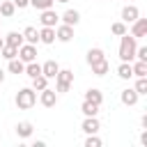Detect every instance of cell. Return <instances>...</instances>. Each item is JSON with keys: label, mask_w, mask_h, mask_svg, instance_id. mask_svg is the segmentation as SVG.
<instances>
[{"label": "cell", "mask_w": 147, "mask_h": 147, "mask_svg": "<svg viewBox=\"0 0 147 147\" xmlns=\"http://www.w3.org/2000/svg\"><path fill=\"white\" fill-rule=\"evenodd\" d=\"M44 87H48V78H46L44 74L34 76V78H32V90H34V92H41Z\"/></svg>", "instance_id": "26"}, {"label": "cell", "mask_w": 147, "mask_h": 147, "mask_svg": "<svg viewBox=\"0 0 147 147\" xmlns=\"http://www.w3.org/2000/svg\"><path fill=\"white\" fill-rule=\"evenodd\" d=\"M80 113H83L85 117H94V115L99 113V106H96V103H92V101H83V106H80Z\"/></svg>", "instance_id": "24"}, {"label": "cell", "mask_w": 147, "mask_h": 147, "mask_svg": "<svg viewBox=\"0 0 147 147\" xmlns=\"http://www.w3.org/2000/svg\"><path fill=\"white\" fill-rule=\"evenodd\" d=\"M131 69H133V76H136V78L147 76V62H142V60H136V62L131 64Z\"/></svg>", "instance_id": "23"}, {"label": "cell", "mask_w": 147, "mask_h": 147, "mask_svg": "<svg viewBox=\"0 0 147 147\" xmlns=\"http://www.w3.org/2000/svg\"><path fill=\"white\" fill-rule=\"evenodd\" d=\"M136 48H138V44H136V37L133 34H122V39H119V60L122 62H133L136 60Z\"/></svg>", "instance_id": "1"}, {"label": "cell", "mask_w": 147, "mask_h": 147, "mask_svg": "<svg viewBox=\"0 0 147 147\" xmlns=\"http://www.w3.org/2000/svg\"><path fill=\"white\" fill-rule=\"evenodd\" d=\"M138 16H140V11H138L136 5H126V7H122V21H124V23H133Z\"/></svg>", "instance_id": "12"}, {"label": "cell", "mask_w": 147, "mask_h": 147, "mask_svg": "<svg viewBox=\"0 0 147 147\" xmlns=\"http://www.w3.org/2000/svg\"><path fill=\"white\" fill-rule=\"evenodd\" d=\"M55 2H62V5H67V2H69V0H55Z\"/></svg>", "instance_id": "38"}, {"label": "cell", "mask_w": 147, "mask_h": 147, "mask_svg": "<svg viewBox=\"0 0 147 147\" xmlns=\"http://www.w3.org/2000/svg\"><path fill=\"white\" fill-rule=\"evenodd\" d=\"M39 41H41V44H53V41H55V28L41 25V30H39Z\"/></svg>", "instance_id": "15"}, {"label": "cell", "mask_w": 147, "mask_h": 147, "mask_svg": "<svg viewBox=\"0 0 147 147\" xmlns=\"http://www.w3.org/2000/svg\"><path fill=\"white\" fill-rule=\"evenodd\" d=\"M39 21H41V25H46V28H55V25L60 23V16H57V11H55L53 7H48V9H41Z\"/></svg>", "instance_id": "4"}, {"label": "cell", "mask_w": 147, "mask_h": 147, "mask_svg": "<svg viewBox=\"0 0 147 147\" xmlns=\"http://www.w3.org/2000/svg\"><path fill=\"white\" fill-rule=\"evenodd\" d=\"M140 124H142V129H147V115H142V117H140Z\"/></svg>", "instance_id": "36"}, {"label": "cell", "mask_w": 147, "mask_h": 147, "mask_svg": "<svg viewBox=\"0 0 147 147\" xmlns=\"http://www.w3.org/2000/svg\"><path fill=\"white\" fill-rule=\"evenodd\" d=\"M85 101H92V103L101 106V103H103V94H101V90H96V87H90V90L85 92Z\"/></svg>", "instance_id": "20"}, {"label": "cell", "mask_w": 147, "mask_h": 147, "mask_svg": "<svg viewBox=\"0 0 147 147\" xmlns=\"http://www.w3.org/2000/svg\"><path fill=\"white\" fill-rule=\"evenodd\" d=\"M90 67H92V74H94V76H106V74L110 71V64H108L106 57L99 60V62H94V64H90Z\"/></svg>", "instance_id": "16"}, {"label": "cell", "mask_w": 147, "mask_h": 147, "mask_svg": "<svg viewBox=\"0 0 147 147\" xmlns=\"http://www.w3.org/2000/svg\"><path fill=\"white\" fill-rule=\"evenodd\" d=\"M23 39H25V44H39V30L37 28H32V25H28L25 30H23Z\"/></svg>", "instance_id": "14"}, {"label": "cell", "mask_w": 147, "mask_h": 147, "mask_svg": "<svg viewBox=\"0 0 147 147\" xmlns=\"http://www.w3.org/2000/svg\"><path fill=\"white\" fill-rule=\"evenodd\" d=\"M74 83V71L71 69H60L55 76V92H69Z\"/></svg>", "instance_id": "3"}, {"label": "cell", "mask_w": 147, "mask_h": 147, "mask_svg": "<svg viewBox=\"0 0 147 147\" xmlns=\"http://www.w3.org/2000/svg\"><path fill=\"white\" fill-rule=\"evenodd\" d=\"M140 96L142 94H147V76H142V78H136V87H133Z\"/></svg>", "instance_id": "30"}, {"label": "cell", "mask_w": 147, "mask_h": 147, "mask_svg": "<svg viewBox=\"0 0 147 147\" xmlns=\"http://www.w3.org/2000/svg\"><path fill=\"white\" fill-rule=\"evenodd\" d=\"M23 74H25V76H30V78H34V76H39V74H41V64H39L37 60H32V62H25V69H23Z\"/></svg>", "instance_id": "21"}, {"label": "cell", "mask_w": 147, "mask_h": 147, "mask_svg": "<svg viewBox=\"0 0 147 147\" xmlns=\"http://www.w3.org/2000/svg\"><path fill=\"white\" fill-rule=\"evenodd\" d=\"M117 76H119L122 80H129V78H133L131 62H119V67H117Z\"/></svg>", "instance_id": "22"}, {"label": "cell", "mask_w": 147, "mask_h": 147, "mask_svg": "<svg viewBox=\"0 0 147 147\" xmlns=\"http://www.w3.org/2000/svg\"><path fill=\"white\" fill-rule=\"evenodd\" d=\"M16 108L18 110H30L34 103H37V92L32 90V87H21L18 92H16Z\"/></svg>", "instance_id": "2"}, {"label": "cell", "mask_w": 147, "mask_h": 147, "mask_svg": "<svg viewBox=\"0 0 147 147\" xmlns=\"http://www.w3.org/2000/svg\"><path fill=\"white\" fill-rule=\"evenodd\" d=\"M7 69H9V74H23V69H25V62L23 60H18V57H11V60H7Z\"/></svg>", "instance_id": "19"}, {"label": "cell", "mask_w": 147, "mask_h": 147, "mask_svg": "<svg viewBox=\"0 0 147 147\" xmlns=\"http://www.w3.org/2000/svg\"><path fill=\"white\" fill-rule=\"evenodd\" d=\"M60 21H62L64 25H71V28H74V25H78V21H80V14H78L76 9H67V11L60 16Z\"/></svg>", "instance_id": "13"}, {"label": "cell", "mask_w": 147, "mask_h": 147, "mask_svg": "<svg viewBox=\"0 0 147 147\" xmlns=\"http://www.w3.org/2000/svg\"><path fill=\"white\" fill-rule=\"evenodd\" d=\"M136 60L147 62V46H138V48H136Z\"/></svg>", "instance_id": "33"}, {"label": "cell", "mask_w": 147, "mask_h": 147, "mask_svg": "<svg viewBox=\"0 0 147 147\" xmlns=\"http://www.w3.org/2000/svg\"><path fill=\"white\" fill-rule=\"evenodd\" d=\"M55 39L57 41H62V44H67V41H71L74 39V28L71 25H55Z\"/></svg>", "instance_id": "7"}, {"label": "cell", "mask_w": 147, "mask_h": 147, "mask_svg": "<svg viewBox=\"0 0 147 147\" xmlns=\"http://www.w3.org/2000/svg\"><path fill=\"white\" fill-rule=\"evenodd\" d=\"M140 142L147 147V129H142V133H140Z\"/></svg>", "instance_id": "35"}, {"label": "cell", "mask_w": 147, "mask_h": 147, "mask_svg": "<svg viewBox=\"0 0 147 147\" xmlns=\"http://www.w3.org/2000/svg\"><path fill=\"white\" fill-rule=\"evenodd\" d=\"M131 34L138 39V37H147V18H136L133 23H131Z\"/></svg>", "instance_id": "9"}, {"label": "cell", "mask_w": 147, "mask_h": 147, "mask_svg": "<svg viewBox=\"0 0 147 147\" xmlns=\"http://www.w3.org/2000/svg\"><path fill=\"white\" fill-rule=\"evenodd\" d=\"M18 60H23V62H32V60H37V46L23 41V44L18 46Z\"/></svg>", "instance_id": "5"}, {"label": "cell", "mask_w": 147, "mask_h": 147, "mask_svg": "<svg viewBox=\"0 0 147 147\" xmlns=\"http://www.w3.org/2000/svg\"><path fill=\"white\" fill-rule=\"evenodd\" d=\"M2 80H5V71L0 69V83H2Z\"/></svg>", "instance_id": "37"}, {"label": "cell", "mask_w": 147, "mask_h": 147, "mask_svg": "<svg viewBox=\"0 0 147 147\" xmlns=\"http://www.w3.org/2000/svg\"><path fill=\"white\" fill-rule=\"evenodd\" d=\"M11 2H14V7H16V9H25V7L30 5V0H11Z\"/></svg>", "instance_id": "34"}, {"label": "cell", "mask_w": 147, "mask_h": 147, "mask_svg": "<svg viewBox=\"0 0 147 147\" xmlns=\"http://www.w3.org/2000/svg\"><path fill=\"white\" fill-rule=\"evenodd\" d=\"M57 71H60V64L55 62V60H46L44 64H41V74L51 80V78H55L57 76Z\"/></svg>", "instance_id": "10"}, {"label": "cell", "mask_w": 147, "mask_h": 147, "mask_svg": "<svg viewBox=\"0 0 147 147\" xmlns=\"http://www.w3.org/2000/svg\"><path fill=\"white\" fill-rule=\"evenodd\" d=\"M0 55H2L5 60H11V57H18V48H16V46H9V44H5V46L0 48Z\"/></svg>", "instance_id": "28"}, {"label": "cell", "mask_w": 147, "mask_h": 147, "mask_svg": "<svg viewBox=\"0 0 147 147\" xmlns=\"http://www.w3.org/2000/svg\"><path fill=\"white\" fill-rule=\"evenodd\" d=\"M85 147H101V138H99L96 133H90V136L85 138Z\"/></svg>", "instance_id": "32"}, {"label": "cell", "mask_w": 147, "mask_h": 147, "mask_svg": "<svg viewBox=\"0 0 147 147\" xmlns=\"http://www.w3.org/2000/svg\"><path fill=\"white\" fill-rule=\"evenodd\" d=\"M2 46H5V39H0V48H2Z\"/></svg>", "instance_id": "39"}, {"label": "cell", "mask_w": 147, "mask_h": 147, "mask_svg": "<svg viewBox=\"0 0 147 147\" xmlns=\"http://www.w3.org/2000/svg\"><path fill=\"white\" fill-rule=\"evenodd\" d=\"M14 11H16V7H14L11 0H2V2H0V16L9 18V16H14Z\"/></svg>", "instance_id": "25"}, {"label": "cell", "mask_w": 147, "mask_h": 147, "mask_svg": "<svg viewBox=\"0 0 147 147\" xmlns=\"http://www.w3.org/2000/svg\"><path fill=\"white\" fill-rule=\"evenodd\" d=\"M25 39H23V32H16V30H11V32H7V37H5V44H9V46H21Z\"/></svg>", "instance_id": "18"}, {"label": "cell", "mask_w": 147, "mask_h": 147, "mask_svg": "<svg viewBox=\"0 0 147 147\" xmlns=\"http://www.w3.org/2000/svg\"><path fill=\"white\" fill-rule=\"evenodd\" d=\"M80 129L90 136V133H99L101 124H99V119H96V115H94V117H85V119H83V124H80Z\"/></svg>", "instance_id": "11"}, {"label": "cell", "mask_w": 147, "mask_h": 147, "mask_svg": "<svg viewBox=\"0 0 147 147\" xmlns=\"http://www.w3.org/2000/svg\"><path fill=\"white\" fill-rule=\"evenodd\" d=\"M30 5H32L34 9H39V11H41V9L53 7V5H55V0H30Z\"/></svg>", "instance_id": "31"}, {"label": "cell", "mask_w": 147, "mask_h": 147, "mask_svg": "<svg viewBox=\"0 0 147 147\" xmlns=\"http://www.w3.org/2000/svg\"><path fill=\"white\" fill-rule=\"evenodd\" d=\"M106 55H103V51L101 48H90L87 51V64H94V62H99V60H103Z\"/></svg>", "instance_id": "27"}, {"label": "cell", "mask_w": 147, "mask_h": 147, "mask_svg": "<svg viewBox=\"0 0 147 147\" xmlns=\"http://www.w3.org/2000/svg\"><path fill=\"white\" fill-rule=\"evenodd\" d=\"M110 32H113L115 37H122V34H126L129 30H126V23H124V21H117V23L110 25Z\"/></svg>", "instance_id": "29"}, {"label": "cell", "mask_w": 147, "mask_h": 147, "mask_svg": "<svg viewBox=\"0 0 147 147\" xmlns=\"http://www.w3.org/2000/svg\"><path fill=\"white\" fill-rule=\"evenodd\" d=\"M138 99H140V94H138L133 87H126V90H122V92H119V101H122L124 106H136V103H138Z\"/></svg>", "instance_id": "8"}, {"label": "cell", "mask_w": 147, "mask_h": 147, "mask_svg": "<svg viewBox=\"0 0 147 147\" xmlns=\"http://www.w3.org/2000/svg\"><path fill=\"white\" fill-rule=\"evenodd\" d=\"M32 131H34L32 122H18V124H16V136H18V138H30Z\"/></svg>", "instance_id": "17"}, {"label": "cell", "mask_w": 147, "mask_h": 147, "mask_svg": "<svg viewBox=\"0 0 147 147\" xmlns=\"http://www.w3.org/2000/svg\"><path fill=\"white\" fill-rule=\"evenodd\" d=\"M39 101H41L44 108H53V106L57 103V92L51 90V87H44V90L39 92Z\"/></svg>", "instance_id": "6"}]
</instances>
